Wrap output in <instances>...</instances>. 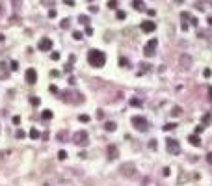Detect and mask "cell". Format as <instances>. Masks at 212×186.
Wrapping results in <instances>:
<instances>
[{
	"mask_svg": "<svg viewBox=\"0 0 212 186\" xmlns=\"http://www.w3.org/2000/svg\"><path fill=\"white\" fill-rule=\"evenodd\" d=\"M88 62H89V65H91V67H104L106 54L103 52V50L93 49V50H89V52H88Z\"/></svg>",
	"mask_w": 212,
	"mask_h": 186,
	"instance_id": "obj_1",
	"label": "cell"
},
{
	"mask_svg": "<svg viewBox=\"0 0 212 186\" xmlns=\"http://www.w3.org/2000/svg\"><path fill=\"white\" fill-rule=\"evenodd\" d=\"M88 140H89V136H88L86 130H78V132L73 136V141L76 145H88Z\"/></svg>",
	"mask_w": 212,
	"mask_h": 186,
	"instance_id": "obj_2",
	"label": "cell"
},
{
	"mask_svg": "<svg viewBox=\"0 0 212 186\" xmlns=\"http://www.w3.org/2000/svg\"><path fill=\"white\" fill-rule=\"evenodd\" d=\"M130 121H132V125L136 126V130H140V132H145V130H147V121L141 116H134Z\"/></svg>",
	"mask_w": 212,
	"mask_h": 186,
	"instance_id": "obj_3",
	"label": "cell"
},
{
	"mask_svg": "<svg viewBox=\"0 0 212 186\" xmlns=\"http://www.w3.org/2000/svg\"><path fill=\"white\" fill-rule=\"evenodd\" d=\"M156 47H158V39L153 37L151 41L143 47V54H145V56H153V54H155V50H156Z\"/></svg>",
	"mask_w": 212,
	"mask_h": 186,
	"instance_id": "obj_4",
	"label": "cell"
},
{
	"mask_svg": "<svg viewBox=\"0 0 212 186\" xmlns=\"http://www.w3.org/2000/svg\"><path fill=\"white\" fill-rule=\"evenodd\" d=\"M166 147H167V151H169L171 155H179V153H180V145H179V141H177V140L167 138V140H166Z\"/></svg>",
	"mask_w": 212,
	"mask_h": 186,
	"instance_id": "obj_5",
	"label": "cell"
},
{
	"mask_svg": "<svg viewBox=\"0 0 212 186\" xmlns=\"http://www.w3.org/2000/svg\"><path fill=\"white\" fill-rule=\"evenodd\" d=\"M119 171L123 173L125 177H134V175H136V168H134L132 164H123V166L119 168Z\"/></svg>",
	"mask_w": 212,
	"mask_h": 186,
	"instance_id": "obj_6",
	"label": "cell"
},
{
	"mask_svg": "<svg viewBox=\"0 0 212 186\" xmlns=\"http://www.w3.org/2000/svg\"><path fill=\"white\" fill-rule=\"evenodd\" d=\"M37 49H39V50H43V52H47V50H50V49H52V41H50L49 37H43V39H39V45H37Z\"/></svg>",
	"mask_w": 212,
	"mask_h": 186,
	"instance_id": "obj_7",
	"label": "cell"
},
{
	"mask_svg": "<svg viewBox=\"0 0 212 186\" xmlns=\"http://www.w3.org/2000/svg\"><path fill=\"white\" fill-rule=\"evenodd\" d=\"M24 76H26V82L28 84H35L37 82V73H35V69H26V73H24Z\"/></svg>",
	"mask_w": 212,
	"mask_h": 186,
	"instance_id": "obj_8",
	"label": "cell"
},
{
	"mask_svg": "<svg viewBox=\"0 0 212 186\" xmlns=\"http://www.w3.org/2000/svg\"><path fill=\"white\" fill-rule=\"evenodd\" d=\"M141 30L147 32V34H151V32L156 30V24H155L153 21H143V22H141Z\"/></svg>",
	"mask_w": 212,
	"mask_h": 186,
	"instance_id": "obj_9",
	"label": "cell"
},
{
	"mask_svg": "<svg viewBox=\"0 0 212 186\" xmlns=\"http://www.w3.org/2000/svg\"><path fill=\"white\" fill-rule=\"evenodd\" d=\"M180 67H182L184 71L192 67V58L188 56V54H182V56H180Z\"/></svg>",
	"mask_w": 212,
	"mask_h": 186,
	"instance_id": "obj_10",
	"label": "cell"
},
{
	"mask_svg": "<svg viewBox=\"0 0 212 186\" xmlns=\"http://www.w3.org/2000/svg\"><path fill=\"white\" fill-rule=\"evenodd\" d=\"M180 19H182V26H180V28L186 32L188 30V21H192V17L186 13V11H182V13H180Z\"/></svg>",
	"mask_w": 212,
	"mask_h": 186,
	"instance_id": "obj_11",
	"label": "cell"
},
{
	"mask_svg": "<svg viewBox=\"0 0 212 186\" xmlns=\"http://www.w3.org/2000/svg\"><path fill=\"white\" fill-rule=\"evenodd\" d=\"M117 155H119L117 147H113V145H108V158H110V160H115Z\"/></svg>",
	"mask_w": 212,
	"mask_h": 186,
	"instance_id": "obj_12",
	"label": "cell"
},
{
	"mask_svg": "<svg viewBox=\"0 0 212 186\" xmlns=\"http://www.w3.org/2000/svg\"><path fill=\"white\" fill-rule=\"evenodd\" d=\"M132 7H134V9H138V11H145L143 0H132Z\"/></svg>",
	"mask_w": 212,
	"mask_h": 186,
	"instance_id": "obj_13",
	"label": "cell"
},
{
	"mask_svg": "<svg viewBox=\"0 0 212 186\" xmlns=\"http://www.w3.org/2000/svg\"><path fill=\"white\" fill-rule=\"evenodd\" d=\"M188 141H190V143L194 145V147H199V145H201V140H199L197 134H192V136L188 138Z\"/></svg>",
	"mask_w": 212,
	"mask_h": 186,
	"instance_id": "obj_14",
	"label": "cell"
},
{
	"mask_svg": "<svg viewBox=\"0 0 212 186\" xmlns=\"http://www.w3.org/2000/svg\"><path fill=\"white\" fill-rule=\"evenodd\" d=\"M180 114H182V108H180V106H173V110H171V116H173V117H179Z\"/></svg>",
	"mask_w": 212,
	"mask_h": 186,
	"instance_id": "obj_15",
	"label": "cell"
},
{
	"mask_svg": "<svg viewBox=\"0 0 212 186\" xmlns=\"http://www.w3.org/2000/svg\"><path fill=\"white\" fill-rule=\"evenodd\" d=\"M104 129H106V130H108V132H113V130H115V129H117V125H115V123H112V121H108V123H106V125H104Z\"/></svg>",
	"mask_w": 212,
	"mask_h": 186,
	"instance_id": "obj_16",
	"label": "cell"
},
{
	"mask_svg": "<svg viewBox=\"0 0 212 186\" xmlns=\"http://www.w3.org/2000/svg\"><path fill=\"white\" fill-rule=\"evenodd\" d=\"M41 117L45 121H49V119H52V112H50V110H43V114H41Z\"/></svg>",
	"mask_w": 212,
	"mask_h": 186,
	"instance_id": "obj_17",
	"label": "cell"
},
{
	"mask_svg": "<svg viewBox=\"0 0 212 186\" xmlns=\"http://www.w3.org/2000/svg\"><path fill=\"white\" fill-rule=\"evenodd\" d=\"M39 136H41V134H39L37 129H32V130H30V138H32V140H37Z\"/></svg>",
	"mask_w": 212,
	"mask_h": 186,
	"instance_id": "obj_18",
	"label": "cell"
},
{
	"mask_svg": "<svg viewBox=\"0 0 212 186\" xmlns=\"http://www.w3.org/2000/svg\"><path fill=\"white\" fill-rule=\"evenodd\" d=\"M30 102H32V106H39V104H41V99H39V97H32Z\"/></svg>",
	"mask_w": 212,
	"mask_h": 186,
	"instance_id": "obj_19",
	"label": "cell"
},
{
	"mask_svg": "<svg viewBox=\"0 0 212 186\" xmlns=\"http://www.w3.org/2000/svg\"><path fill=\"white\" fill-rule=\"evenodd\" d=\"M78 21H80L82 24H88V22H89V17H88V15H80V17H78Z\"/></svg>",
	"mask_w": 212,
	"mask_h": 186,
	"instance_id": "obj_20",
	"label": "cell"
},
{
	"mask_svg": "<svg viewBox=\"0 0 212 186\" xmlns=\"http://www.w3.org/2000/svg\"><path fill=\"white\" fill-rule=\"evenodd\" d=\"M210 123V114H207V116L205 117H203V121H201V125L203 126H207V125H209Z\"/></svg>",
	"mask_w": 212,
	"mask_h": 186,
	"instance_id": "obj_21",
	"label": "cell"
},
{
	"mask_svg": "<svg viewBox=\"0 0 212 186\" xmlns=\"http://www.w3.org/2000/svg\"><path fill=\"white\" fill-rule=\"evenodd\" d=\"M175 129H177L175 123H167L166 126H164V130H167V132H169V130H175Z\"/></svg>",
	"mask_w": 212,
	"mask_h": 186,
	"instance_id": "obj_22",
	"label": "cell"
},
{
	"mask_svg": "<svg viewBox=\"0 0 212 186\" xmlns=\"http://www.w3.org/2000/svg\"><path fill=\"white\" fill-rule=\"evenodd\" d=\"M78 121H82V123H88V121H89V116L82 114V116H78Z\"/></svg>",
	"mask_w": 212,
	"mask_h": 186,
	"instance_id": "obj_23",
	"label": "cell"
},
{
	"mask_svg": "<svg viewBox=\"0 0 212 186\" xmlns=\"http://www.w3.org/2000/svg\"><path fill=\"white\" fill-rule=\"evenodd\" d=\"M108 7H110V9H115V7H117V0H110V2H108Z\"/></svg>",
	"mask_w": 212,
	"mask_h": 186,
	"instance_id": "obj_24",
	"label": "cell"
},
{
	"mask_svg": "<svg viewBox=\"0 0 212 186\" xmlns=\"http://www.w3.org/2000/svg\"><path fill=\"white\" fill-rule=\"evenodd\" d=\"M69 24H71L69 19H63V21H61V28H69Z\"/></svg>",
	"mask_w": 212,
	"mask_h": 186,
	"instance_id": "obj_25",
	"label": "cell"
},
{
	"mask_svg": "<svg viewBox=\"0 0 212 186\" xmlns=\"http://www.w3.org/2000/svg\"><path fill=\"white\" fill-rule=\"evenodd\" d=\"M58 158H60V160H65V158H67V153H65V151H60V153H58Z\"/></svg>",
	"mask_w": 212,
	"mask_h": 186,
	"instance_id": "obj_26",
	"label": "cell"
},
{
	"mask_svg": "<svg viewBox=\"0 0 212 186\" xmlns=\"http://www.w3.org/2000/svg\"><path fill=\"white\" fill-rule=\"evenodd\" d=\"M24 136H26V134H24V130H21V129H19V130H17V138H19V140H22Z\"/></svg>",
	"mask_w": 212,
	"mask_h": 186,
	"instance_id": "obj_27",
	"label": "cell"
},
{
	"mask_svg": "<svg viewBox=\"0 0 212 186\" xmlns=\"http://www.w3.org/2000/svg\"><path fill=\"white\" fill-rule=\"evenodd\" d=\"M50 58H52L54 62H58V60H60V52H52V54H50Z\"/></svg>",
	"mask_w": 212,
	"mask_h": 186,
	"instance_id": "obj_28",
	"label": "cell"
},
{
	"mask_svg": "<svg viewBox=\"0 0 212 186\" xmlns=\"http://www.w3.org/2000/svg\"><path fill=\"white\" fill-rule=\"evenodd\" d=\"M49 17H50V19L56 17V9H50V11H49Z\"/></svg>",
	"mask_w": 212,
	"mask_h": 186,
	"instance_id": "obj_29",
	"label": "cell"
},
{
	"mask_svg": "<svg viewBox=\"0 0 212 186\" xmlns=\"http://www.w3.org/2000/svg\"><path fill=\"white\" fill-rule=\"evenodd\" d=\"M11 69L17 71V69H19V63H17V62H11Z\"/></svg>",
	"mask_w": 212,
	"mask_h": 186,
	"instance_id": "obj_30",
	"label": "cell"
},
{
	"mask_svg": "<svg viewBox=\"0 0 212 186\" xmlns=\"http://www.w3.org/2000/svg\"><path fill=\"white\" fill-rule=\"evenodd\" d=\"M73 37H74V39H82V34H80V32H74Z\"/></svg>",
	"mask_w": 212,
	"mask_h": 186,
	"instance_id": "obj_31",
	"label": "cell"
},
{
	"mask_svg": "<svg viewBox=\"0 0 212 186\" xmlns=\"http://www.w3.org/2000/svg\"><path fill=\"white\" fill-rule=\"evenodd\" d=\"M19 123H21V117L15 116V117H13V125H19Z\"/></svg>",
	"mask_w": 212,
	"mask_h": 186,
	"instance_id": "obj_32",
	"label": "cell"
},
{
	"mask_svg": "<svg viewBox=\"0 0 212 186\" xmlns=\"http://www.w3.org/2000/svg\"><path fill=\"white\" fill-rule=\"evenodd\" d=\"M149 147H151V149H156V140H151V143H149Z\"/></svg>",
	"mask_w": 212,
	"mask_h": 186,
	"instance_id": "obj_33",
	"label": "cell"
},
{
	"mask_svg": "<svg viewBox=\"0 0 212 186\" xmlns=\"http://www.w3.org/2000/svg\"><path fill=\"white\" fill-rule=\"evenodd\" d=\"M89 11H91V13H97V11H99V7H97V6H91V7H89Z\"/></svg>",
	"mask_w": 212,
	"mask_h": 186,
	"instance_id": "obj_34",
	"label": "cell"
},
{
	"mask_svg": "<svg viewBox=\"0 0 212 186\" xmlns=\"http://www.w3.org/2000/svg\"><path fill=\"white\" fill-rule=\"evenodd\" d=\"M117 19H125V11H117Z\"/></svg>",
	"mask_w": 212,
	"mask_h": 186,
	"instance_id": "obj_35",
	"label": "cell"
},
{
	"mask_svg": "<svg viewBox=\"0 0 212 186\" xmlns=\"http://www.w3.org/2000/svg\"><path fill=\"white\" fill-rule=\"evenodd\" d=\"M119 63H121V65H123V67H125V65H128V62L125 60V58H121V60H119Z\"/></svg>",
	"mask_w": 212,
	"mask_h": 186,
	"instance_id": "obj_36",
	"label": "cell"
},
{
	"mask_svg": "<svg viewBox=\"0 0 212 186\" xmlns=\"http://www.w3.org/2000/svg\"><path fill=\"white\" fill-rule=\"evenodd\" d=\"M207 162H209V164H212V153H209V155H207Z\"/></svg>",
	"mask_w": 212,
	"mask_h": 186,
	"instance_id": "obj_37",
	"label": "cell"
},
{
	"mask_svg": "<svg viewBox=\"0 0 212 186\" xmlns=\"http://www.w3.org/2000/svg\"><path fill=\"white\" fill-rule=\"evenodd\" d=\"M103 117H104V114H103V112H101V110H99V112H97V119H103Z\"/></svg>",
	"mask_w": 212,
	"mask_h": 186,
	"instance_id": "obj_38",
	"label": "cell"
},
{
	"mask_svg": "<svg viewBox=\"0 0 212 186\" xmlns=\"http://www.w3.org/2000/svg\"><path fill=\"white\" fill-rule=\"evenodd\" d=\"M49 89H50V91H52V93H58V88H56V86H50Z\"/></svg>",
	"mask_w": 212,
	"mask_h": 186,
	"instance_id": "obj_39",
	"label": "cell"
},
{
	"mask_svg": "<svg viewBox=\"0 0 212 186\" xmlns=\"http://www.w3.org/2000/svg\"><path fill=\"white\" fill-rule=\"evenodd\" d=\"M203 74H205V76L209 78V76H210V69H205V71H203Z\"/></svg>",
	"mask_w": 212,
	"mask_h": 186,
	"instance_id": "obj_40",
	"label": "cell"
},
{
	"mask_svg": "<svg viewBox=\"0 0 212 186\" xmlns=\"http://www.w3.org/2000/svg\"><path fill=\"white\" fill-rule=\"evenodd\" d=\"M4 39H6V35H4V34H0V43H2Z\"/></svg>",
	"mask_w": 212,
	"mask_h": 186,
	"instance_id": "obj_41",
	"label": "cell"
},
{
	"mask_svg": "<svg viewBox=\"0 0 212 186\" xmlns=\"http://www.w3.org/2000/svg\"><path fill=\"white\" fill-rule=\"evenodd\" d=\"M209 95H210V99H212V86L209 88Z\"/></svg>",
	"mask_w": 212,
	"mask_h": 186,
	"instance_id": "obj_42",
	"label": "cell"
},
{
	"mask_svg": "<svg viewBox=\"0 0 212 186\" xmlns=\"http://www.w3.org/2000/svg\"><path fill=\"white\" fill-rule=\"evenodd\" d=\"M209 24H210V26H212V17H209Z\"/></svg>",
	"mask_w": 212,
	"mask_h": 186,
	"instance_id": "obj_43",
	"label": "cell"
},
{
	"mask_svg": "<svg viewBox=\"0 0 212 186\" xmlns=\"http://www.w3.org/2000/svg\"><path fill=\"white\" fill-rule=\"evenodd\" d=\"M175 2H179V4H182V2H184V0H175Z\"/></svg>",
	"mask_w": 212,
	"mask_h": 186,
	"instance_id": "obj_44",
	"label": "cell"
},
{
	"mask_svg": "<svg viewBox=\"0 0 212 186\" xmlns=\"http://www.w3.org/2000/svg\"><path fill=\"white\" fill-rule=\"evenodd\" d=\"M0 13H2V6H0Z\"/></svg>",
	"mask_w": 212,
	"mask_h": 186,
	"instance_id": "obj_45",
	"label": "cell"
},
{
	"mask_svg": "<svg viewBox=\"0 0 212 186\" xmlns=\"http://www.w3.org/2000/svg\"><path fill=\"white\" fill-rule=\"evenodd\" d=\"M43 186H50V184H43Z\"/></svg>",
	"mask_w": 212,
	"mask_h": 186,
	"instance_id": "obj_46",
	"label": "cell"
}]
</instances>
